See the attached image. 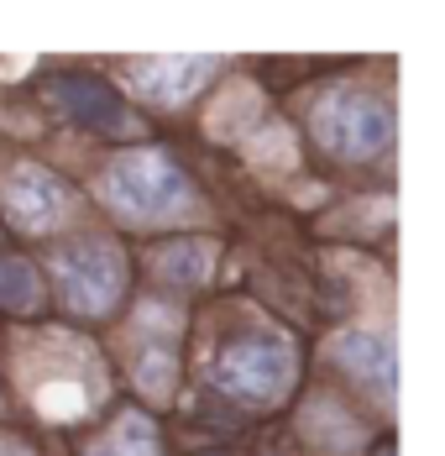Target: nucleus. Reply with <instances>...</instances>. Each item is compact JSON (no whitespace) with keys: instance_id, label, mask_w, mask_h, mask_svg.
Returning a JSON list of instances; mask_svg holds the SVG:
<instances>
[{"instance_id":"obj_1","label":"nucleus","mask_w":445,"mask_h":456,"mask_svg":"<svg viewBox=\"0 0 445 456\" xmlns=\"http://www.w3.org/2000/svg\"><path fill=\"white\" fill-rule=\"evenodd\" d=\"M94 194H100V205L110 216H121L132 226H178L199 205L189 174L163 147H126V152H116L100 168Z\"/></svg>"},{"instance_id":"obj_2","label":"nucleus","mask_w":445,"mask_h":456,"mask_svg":"<svg viewBox=\"0 0 445 456\" xmlns=\"http://www.w3.org/2000/svg\"><path fill=\"white\" fill-rule=\"evenodd\" d=\"M210 383L247 410H272L299 383V341L288 330H247L210 362Z\"/></svg>"},{"instance_id":"obj_3","label":"nucleus","mask_w":445,"mask_h":456,"mask_svg":"<svg viewBox=\"0 0 445 456\" xmlns=\"http://www.w3.org/2000/svg\"><path fill=\"white\" fill-rule=\"evenodd\" d=\"M53 283H58V305L74 320H105L116 315V305L126 299L132 283V257L116 236L94 231V236H69L53 252Z\"/></svg>"},{"instance_id":"obj_4","label":"nucleus","mask_w":445,"mask_h":456,"mask_svg":"<svg viewBox=\"0 0 445 456\" xmlns=\"http://www.w3.org/2000/svg\"><path fill=\"white\" fill-rule=\"evenodd\" d=\"M310 137L341 163H372L393 147V110L388 100L361 85H325L310 94Z\"/></svg>"},{"instance_id":"obj_5","label":"nucleus","mask_w":445,"mask_h":456,"mask_svg":"<svg viewBox=\"0 0 445 456\" xmlns=\"http://www.w3.org/2000/svg\"><path fill=\"white\" fill-rule=\"evenodd\" d=\"M69 205H74L69 183L58 179L47 163H37V158H16V163L0 174V210H5L11 226L27 231V236L58 231L63 216H69Z\"/></svg>"},{"instance_id":"obj_6","label":"nucleus","mask_w":445,"mask_h":456,"mask_svg":"<svg viewBox=\"0 0 445 456\" xmlns=\"http://www.w3.org/2000/svg\"><path fill=\"white\" fill-rule=\"evenodd\" d=\"M47 105L79 126V132H94V137H136L142 121L132 116V105L110 90L105 79L94 74H53L47 79Z\"/></svg>"},{"instance_id":"obj_7","label":"nucleus","mask_w":445,"mask_h":456,"mask_svg":"<svg viewBox=\"0 0 445 456\" xmlns=\"http://www.w3.org/2000/svg\"><path fill=\"white\" fill-rule=\"evenodd\" d=\"M215 74H221V58L215 53H174V58H132L126 63L132 90L142 100H152V105H163V110L189 105Z\"/></svg>"},{"instance_id":"obj_8","label":"nucleus","mask_w":445,"mask_h":456,"mask_svg":"<svg viewBox=\"0 0 445 456\" xmlns=\"http://www.w3.org/2000/svg\"><path fill=\"white\" fill-rule=\"evenodd\" d=\"M325 357L341 367L352 383L372 388L383 404H393V394H399V357H393V341L388 336H377L367 325H346V330H336L325 341Z\"/></svg>"},{"instance_id":"obj_9","label":"nucleus","mask_w":445,"mask_h":456,"mask_svg":"<svg viewBox=\"0 0 445 456\" xmlns=\"http://www.w3.org/2000/svg\"><path fill=\"white\" fill-rule=\"evenodd\" d=\"M85 456H163V430L147 410H121L105 425V436L85 446Z\"/></svg>"},{"instance_id":"obj_10","label":"nucleus","mask_w":445,"mask_h":456,"mask_svg":"<svg viewBox=\"0 0 445 456\" xmlns=\"http://www.w3.org/2000/svg\"><path fill=\"white\" fill-rule=\"evenodd\" d=\"M152 268L168 283H205L215 268V241L205 236H174V241H158L152 247Z\"/></svg>"},{"instance_id":"obj_11","label":"nucleus","mask_w":445,"mask_h":456,"mask_svg":"<svg viewBox=\"0 0 445 456\" xmlns=\"http://www.w3.org/2000/svg\"><path fill=\"white\" fill-rule=\"evenodd\" d=\"M43 299H47L43 273H37L27 257H0V310L32 320L37 310H43Z\"/></svg>"},{"instance_id":"obj_12","label":"nucleus","mask_w":445,"mask_h":456,"mask_svg":"<svg viewBox=\"0 0 445 456\" xmlns=\"http://www.w3.org/2000/svg\"><path fill=\"white\" fill-rule=\"evenodd\" d=\"M132 378H136V394H142V399L168 404V399H174V388H178V357H174V346H168V341L147 346V352L136 357Z\"/></svg>"},{"instance_id":"obj_13","label":"nucleus","mask_w":445,"mask_h":456,"mask_svg":"<svg viewBox=\"0 0 445 456\" xmlns=\"http://www.w3.org/2000/svg\"><path fill=\"white\" fill-rule=\"evenodd\" d=\"M257 100H263V94L252 90V85H236V90H231V94L221 100L225 116H236V132H241V126H247V121L257 116ZM221 126H225V121H210V132H215V137H221Z\"/></svg>"},{"instance_id":"obj_14","label":"nucleus","mask_w":445,"mask_h":456,"mask_svg":"<svg viewBox=\"0 0 445 456\" xmlns=\"http://www.w3.org/2000/svg\"><path fill=\"white\" fill-rule=\"evenodd\" d=\"M0 456H37V446H27L21 436H0Z\"/></svg>"},{"instance_id":"obj_15","label":"nucleus","mask_w":445,"mask_h":456,"mask_svg":"<svg viewBox=\"0 0 445 456\" xmlns=\"http://www.w3.org/2000/svg\"><path fill=\"white\" fill-rule=\"evenodd\" d=\"M377 456H399V452H393V446H383V452H377Z\"/></svg>"}]
</instances>
